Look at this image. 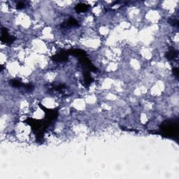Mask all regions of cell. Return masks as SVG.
I'll return each mask as SVG.
<instances>
[{
  "instance_id": "cell-1",
  "label": "cell",
  "mask_w": 179,
  "mask_h": 179,
  "mask_svg": "<svg viewBox=\"0 0 179 179\" xmlns=\"http://www.w3.org/2000/svg\"><path fill=\"white\" fill-rule=\"evenodd\" d=\"M24 122L30 126L33 132L35 134L36 139L39 142L43 137L44 132L51 124L50 122L45 118L43 120H37L31 118H28Z\"/></svg>"
},
{
  "instance_id": "cell-2",
  "label": "cell",
  "mask_w": 179,
  "mask_h": 179,
  "mask_svg": "<svg viewBox=\"0 0 179 179\" xmlns=\"http://www.w3.org/2000/svg\"><path fill=\"white\" fill-rule=\"evenodd\" d=\"M160 132H157V134H160L167 138L176 139L178 133V120H167L164 121L160 126Z\"/></svg>"
},
{
  "instance_id": "cell-3",
  "label": "cell",
  "mask_w": 179,
  "mask_h": 179,
  "mask_svg": "<svg viewBox=\"0 0 179 179\" xmlns=\"http://www.w3.org/2000/svg\"><path fill=\"white\" fill-rule=\"evenodd\" d=\"M39 105L41 108L42 110H43L44 112H45V119L50 122L51 123L54 121H55L57 118L58 116V110H56V109H46L45 106H43V105H41V104H39Z\"/></svg>"
},
{
  "instance_id": "cell-4",
  "label": "cell",
  "mask_w": 179,
  "mask_h": 179,
  "mask_svg": "<svg viewBox=\"0 0 179 179\" xmlns=\"http://www.w3.org/2000/svg\"><path fill=\"white\" fill-rule=\"evenodd\" d=\"M0 39L2 42L5 43L8 45H10V44L13 43V41L16 39V37H14L13 36H10L8 34V29L5 28V27H2L1 29V34Z\"/></svg>"
},
{
  "instance_id": "cell-5",
  "label": "cell",
  "mask_w": 179,
  "mask_h": 179,
  "mask_svg": "<svg viewBox=\"0 0 179 179\" xmlns=\"http://www.w3.org/2000/svg\"><path fill=\"white\" fill-rule=\"evenodd\" d=\"M69 50H63L58 52V54L55 55L52 57V60L55 62H64L68 60V58L69 55Z\"/></svg>"
},
{
  "instance_id": "cell-6",
  "label": "cell",
  "mask_w": 179,
  "mask_h": 179,
  "mask_svg": "<svg viewBox=\"0 0 179 179\" xmlns=\"http://www.w3.org/2000/svg\"><path fill=\"white\" fill-rule=\"evenodd\" d=\"M79 26V23L76 19L73 18H70L69 20L65 21L61 25V27L63 29H67L71 27H78Z\"/></svg>"
},
{
  "instance_id": "cell-7",
  "label": "cell",
  "mask_w": 179,
  "mask_h": 179,
  "mask_svg": "<svg viewBox=\"0 0 179 179\" xmlns=\"http://www.w3.org/2000/svg\"><path fill=\"white\" fill-rule=\"evenodd\" d=\"M83 85L88 87L92 82V78L90 73V71L85 70L83 71Z\"/></svg>"
},
{
  "instance_id": "cell-8",
  "label": "cell",
  "mask_w": 179,
  "mask_h": 179,
  "mask_svg": "<svg viewBox=\"0 0 179 179\" xmlns=\"http://www.w3.org/2000/svg\"><path fill=\"white\" fill-rule=\"evenodd\" d=\"M166 58L169 60H174V59L177 58L178 56V51L174 48L170 49L169 51L167 52V53L165 54Z\"/></svg>"
},
{
  "instance_id": "cell-9",
  "label": "cell",
  "mask_w": 179,
  "mask_h": 179,
  "mask_svg": "<svg viewBox=\"0 0 179 179\" xmlns=\"http://www.w3.org/2000/svg\"><path fill=\"white\" fill-rule=\"evenodd\" d=\"M88 5H86V4L83 3H80L75 6V10L77 13L85 12L86 10H88Z\"/></svg>"
},
{
  "instance_id": "cell-10",
  "label": "cell",
  "mask_w": 179,
  "mask_h": 179,
  "mask_svg": "<svg viewBox=\"0 0 179 179\" xmlns=\"http://www.w3.org/2000/svg\"><path fill=\"white\" fill-rule=\"evenodd\" d=\"M9 83H10V85L13 88H18L22 87V85H23V84L21 83V82L18 79L10 80Z\"/></svg>"
},
{
  "instance_id": "cell-11",
  "label": "cell",
  "mask_w": 179,
  "mask_h": 179,
  "mask_svg": "<svg viewBox=\"0 0 179 179\" xmlns=\"http://www.w3.org/2000/svg\"><path fill=\"white\" fill-rule=\"evenodd\" d=\"M22 88L26 90L27 92H31L33 91L34 88V86L31 83H27V84H25V85H22Z\"/></svg>"
},
{
  "instance_id": "cell-12",
  "label": "cell",
  "mask_w": 179,
  "mask_h": 179,
  "mask_svg": "<svg viewBox=\"0 0 179 179\" xmlns=\"http://www.w3.org/2000/svg\"><path fill=\"white\" fill-rule=\"evenodd\" d=\"M25 7V4L22 1H19L18 2V4H16V8L18 9H22V8H24Z\"/></svg>"
},
{
  "instance_id": "cell-13",
  "label": "cell",
  "mask_w": 179,
  "mask_h": 179,
  "mask_svg": "<svg viewBox=\"0 0 179 179\" xmlns=\"http://www.w3.org/2000/svg\"><path fill=\"white\" fill-rule=\"evenodd\" d=\"M169 22L170 24H172L173 26H176L178 27V22L177 20H174V19H169Z\"/></svg>"
},
{
  "instance_id": "cell-14",
  "label": "cell",
  "mask_w": 179,
  "mask_h": 179,
  "mask_svg": "<svg viewBox=\"0 0 179 179\" xmlns=\"http://www.w3.org/2000/svg\"><path fill=\"white\" fill-rule=\"evenodd\" d=\"M173 73L176 77L178 76V69L177 67H174L173 68Z\"/></svg>"
}]
</instances>
